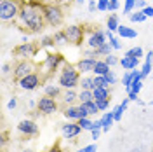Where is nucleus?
Instances as JSON below:
<instances>
[{
  "label": "nucleus",
  "mask_w": 153,
  "mask_h": 152,
  "mask_svg": "<svg viewBox=\"0 0 153 152\" xmlns=\"http://www.w3.org/2000/svg\"><path fill=\"white\" fill-rule=\"evenodd\" d=\"M44 4H40L38 0H26L23 2L21 11L18 16V25L21 28H26L33 33H40L42 30L45 28V19H44Z\"/></svg>",
  "instance_id": "nucleus-1"
},
{
  "label": "nucleus",
  "mask_w": 153,
  "mask_h": 152,
  "mask_svg": "<svg viewBox=\"0 0 153 152\" xmlns=\"http://www.w3.org/2000/svg\"><path fill=\"white\" fill-rule=\"evenodd\" d=\"M80 75L82 74L78 72L76 65L65 63L63 68L59 70V74H57V84L63 89H75L76 86H80V79H82Z\"/></svg>",
  "instance_id": "nucleus-2"
},
{
  "label": "nucleus",
  "mask_w": 153,
  "mask_h": 152,
  "mask_svg": "<svg viewBox=\"0 0 153 152\" xmlns=\"http://www.w3.org/2000/svg\"><path fill=\"white\" fill-rule=\"evenodd\" d=\"M65 63H66V59H65V56H63L61 53H56V51H54V53H47L45 58H44V61H42V70H40V74L44 75V79L54 75L56 72H59V70L63 68Z\"/></svg>",
  "instance_id": "nucleus-3"
},
{
  "label": "nucleus",
  "mask_w": 153,
  "mask_h": 152,
  "mask_svg": "<svg viewBox=\"0 0 153 152\" xmlns=\"http://www.w3.org/2000/svg\"><path fill=\"white\" fill-rule=\"evenodd\" d=\"M44 19H45V25L47 26H52V28H57L63 25L65 21V9L61 4H49V5H44Z\"/></svg>",
  "instance_id": "nucleus-4"
},
{
  "label": "nucleus",
  "mask_w": 153,
  "mask_h": 152,
  "mask_svg": "<svg viewBox=\"0 0 153 152\" xmlns=\"http://www.w3.org/2000/svg\"><path fill=\"white\" fill-rule=\"evenodd\" d=\"M23 2L19 0H0V19L4 23H9V21H16L19 16V11H21Z\"/></svg>",
  "instance_id": "nucleus-5"
},
{
  "label": "nucleus",
  "mask_w": 153,
  "mask_h": 152,
  "mask_svg": "<svg viewBox=\"0 0 153 152\" xmlns=\"http://www.w3.org/2000/svg\"><path fill=\"white\" fill-rule=\"evenodd\" d=\"M65 30L66 33V38H68V44L71 46H82L84 40H85V28L80 26V25H68Z\"/></svg>",
  "instance_id": "nucleus-6"
},
{
  "label": "nucleus",
  "mask_w": 153,
  "mask_h": 152,
  "mask_svg": "<svg viewBox=\"0 0 153 152\" xmlns=\"http://www.w3.org/2000/svg\"><path fill=\"white\" fill-rule=\"evenodd\" d=\"M37 68H38V65L33 63L31 59H19L18 63L12 67V75H14L16 81H19L23 77L30 75L31 72H37Z\"/></svg>",
  "instance_id": "nucleus-7"
},
{
  "label": "nucleus",
  "mask_w": 153,
  "mask_h": 152,
  "mask_svg": "<svg viewBox=\"0 0 153 152\" xmlns=\"http://www.w3.org/2000/svg\"><path fill=\"white\" fill-rule=\"evenodd\" d=\"M42 81H44V75H42L40 72H31L30 75L19 79L18 81V87L19 89H23V91H35L38 86L42 84Z\"/></svg>",
  "instance_id": "nucleus-8"
},
{
  "label": "nucleus",
  "mask_w": 153,
  "mask_h": 152,
  "mask_svg": "<svg viewBox=\"0 0 153 152\" xmlns=\"http://www.w3.org/2000/svg\"><path fill=\"white\" fill-rule=\"evenodd\" d=\"M38 44H33V42H21L19 46L14 47V56L18 59H33V56L37 54L38 51Z\"/></svg>",
  "instance_id": "nucleus-9"
},
{
  "label": "nucleus",
  "mask_w": 153,
  "mask_h": 152,
  "mask_svg": "<svg viewBox=\"0 0 153 152\" xmlns=\"http://www.w3.org/2000/svg\"><path fill=\"white\" fill-rule=\"evenodd\" d=\"M37 108L38 112L42 115H51V114H56L59 105H57V100L56 98H51V96H42L37 100Z\"/></svg>",
  "instance_id": "nucleus-10"
},
{
  "label": "nucleus",
  "mask_w": 153,
  "mask_h": 152,
  "mask_svg": "<svg viewBox=\"0 0 153 152\" xmlns=\"http://www.w3.org/2000/svg\"><path fill=\"white\" fill-rule=\"evenodd\" d=\"M105 42H106V33L99 28L91 30V32H89V37L85 38L87 47H91V49H97L99 46H103Z\"/></svg>",
  "instance_id": "nucleus-11"
},
{
  "label": "nucleus",
  "mask_w": 153,
  "mask_h": 152,
  "mask_svg": "<svg viewBox=\"0 0 153 152\" xmlns=\"http://www.w3.org/2000/svg\"><path fill=\"white\" fill-rule=\"evenodd\" d=\"M80 131H82V128H80L78 121H68L66 124L61 126V133H63V136H65L66 140L76 138V136L80 135Z\"/></svg>",
  "instance_id": "nucleus-12"
},
{
  "label": "nucleus",
  "mask_w": 153,
  "mask_h": 152,
  "mask_svg": "<svg viewBox=\"0 0 153 152\" xmlns=\"http://www.w3.org/2000/svg\"><path fill=\"white\" fill-rule=\"evenodd\" d=\"M18 131L23 136H35L38 133V126L35 121H31V119H23L21 123L18 124Z\"/></svg>",
  "instance_id": "nucleus-13"
},
{
  "label": "nucleus",
  "mask_w": 153,
  "mask_h": 152,
  "mask_svg": "<svg viewBox=\"0 0 153 152\" xmlns=\"http://www.w3.org/2000/svg\"><path fill=\"white\" fill-rule=\"evenodd\" d=\"M96 61H97V58H85V56H82L80 59H78V63H76V68H78V72H80V74H91V72L94 70Z\"/></svg>",
  "instance_id": "nucleus-14"
},
{
  "label": "nucleus",
  "mask_w": 153,
  "mask_h": 152,
  "mask_svg": "<svg viewBox=\"0 0 153 152\" xmlns=\"http://www.w3.org/2000/svg\"><path fill=\"white\" fill-rule=\"evenodd\" d=\"M63 114H65V117H66L68 121H78V119H82L78 105H66L65 110H63Z\"/></svg>",
  "instance_id": "nucleus-15"
},
{
  "label": "nucleus",
  "mask_w": 153,
  "mask_h": 152,
  "mask_svg": "<svg viewBox=\"0 0 153 152\" xmlns=\"http://www.w3.org/2000/svg\"><path fill=\"white\" fill-rule=\"evenodd\" d=\"M63 87L59 84H45L44 86V95L45 96H51V98H61L63 96V91H61Z\"/></svg>",
  "instance_id": "nucleus-16"
},
{
  "label": "nucleus",
  "mask_w": 153,
  "mask_h": 152,
  "mask_svg": "<svg viewBox=\"0 0 153 152\" xmlns=\"http://www.w3.org/2000/svg\"><path fill=\"white\" fill-rule=\"evenodd\" d=\"M108 72H111V67H110V65L105 61V58H103V59H99V58H97V61H96V65H94L92 74H94V75H106Z\"/></svg>",
  "instance_id": "nucleus-17"
},
{
  "label": "nucleus",
  "mask_w": 153,
  "mask_h": 152,
  "mask_svg": "<svg viewBox=\"0 0 153 152\" xmlns=\"http://www.w3.org/2000/svg\"><path fill=\"white\" fill-rule=\"evenodd\" d=\"M139 65V59L134 56H122L120 58V67L124 68V70H134V68H137Z\"/></svg>",
  "instance_id": "nucleus-18"
},
{
  "label": "nucleus",
  "mask_w": 153,
  "mask_h": 152,
  "mask_svg": "<svg viewBox=\"0 0 153 152\" xmlns=\"http://www.w3.org/2000/svg\"><path fill=\"white\" fill-rule=\"evenodd\" d=\"M117 35L120 38H136L137 37V32L131 26H127V25H120L118 30H117Z\"/></svg>",
  "instance_id": "nucleus-19"
},
{
  "label": "nucleus",
  "mask_w": 153,
  "mask_h": 152,
  "mask_svg": "<svg viewBox=\"0 0 153 152\" xmlns=\"http://www.w3.org/2000/svg\"><path fill=\"white\" fill-rule=\"evenodd\" d=\"M61 100H63L65 105H75V102H78V93L75 89H65Z\"/></svg>",
  "instance_id": "nucleus-20"
},
{
  "label": "nucleus",
  "mask_w": 153,
  "mask_h": 152,
  "mask_svg": "<svg viewBox=\"0 0 153 152\" xmlns=\"http://www.w3.org/2000/svg\"><path fill=\"white\" fill-rule=\"evenodd\" d=\"M152 61H153V51H148V53L144 54V63H143V67H141L143 77H148L152 74Z\"/></svg>",
  "instance_id": "nucleus-21"
},
{
  "label": "nucleus",
  "mask_w": 153,
  "mask_h": 152,
  "mask_svg": "<svg viewBox=\"0 0 153 152\" xmlns=\"http://www.w3.org/2000/svg\"><path fill=\"white\" fill-rule=\"evenodd\" d=\"M92 95H94V102L110 100V87H94L92 89Z\"/></svg>",
  "instance_id": "nucleus-22"
},
{
  "label": "nucleus",
  "mask_w": 153,
  "mask_h": 152,
  "mask_svg": "<svg viewBox=\"0 0 153 152\" xmlns=\"http://www.w3.org/2000/svg\"><path fill=\"white\" fill-rule=\"evenodd\" d=\"M101 123H103V131H110V128H111V126H113V123H115L113 110L105 112V114H103V117H101Z\"/></svg>",
  "instance_id": "nucleus-23"
},
{
  "label": "nucleus",
  "mask_w": 153,
  "mask_h": 152,
  "mask_svg": "<svg viewBox=\"0 0 153 152\" xmlns=\"http://www.w3.org/2000/svg\"><path fill=\"white\" fill-rule=\"evenodd\" d=\"M106 38H108V42H110V46L113 47V51H118V49H122V44H120V37H115V32H110V30H106Z\"/></svg>",
  "instance_id": "nucleus-24"
},
{
  "label": "nucleus",
  "mask_w": 153,
  "mask_h": 152,
  "mask_svg": "<svg viewBox=\"0 0 153 152\" xmlns=\"http://www.w3.org/2000/svg\"><path fill=\"white\" fill-rule=\"evenodd\" d=\"M38 46H40V49H54L56 47L54 37H52V35H44V37H40Z\"/></svg>",
  "instance_id": "nucleus-25"
},
{
  "label": "nucleus",
  "mask_w": 153,
  "mask_h": 152,
  "mask_svg": "<svg viewBox=\"0 0 153 152\" xmlns=\"http://www.w3.org/2000/svg\"><path fill=\"white\" fill-rule=\"evenodd\" d=\"M52 37H54V42H56V46H66L68 44V38H66V33H65V30H56L54 33H52Z\"/></svg>",
  "instance_id": "nucleus-26"
},
{
  "label": "nucleus",
  "mask_w": 153,
  "mask_h": 152,
  "mask_svg": "<svg viewBox=\"0 0 153 152\" xmlns=\"http://www.w3.org/2000/svg\"><path fill=\"white\" fill-rule=\"evenodd\" d=\"M118 16L117 14H110L108 16V19H106V28L110 30V32H115L117 33V30H118Z\"/></svg>",
  "instance_id": "nucleus-27"
},
{
  "label": "nucleus",
  "mask_w": 153,
  "mask_h": 152,
  "mask_svg": "<svg viewBox=\"0 0 153 152\" xmlns=\"http://www.w3.org/2000/svg\"><path fill=\"white\" fill-rule=\"evenodd\" d=\"M94 95H92V89H80L78 93V103H87V102H92Z\"/></svg>",
  "instance_id": "nucleus-28"
},
{
  "label": "nucleus",
  "mask_w": 153,
  "mask_h": 152,
  "mask_svg": "<svg viewBox=\"0 0 153 152\" xmlns=\"http://www.w3.org/2000/svg\"><path fill=\"white\" fill-rule=\"evenodd\" d=\"M80 89H94V75H84L80 79Z\"/></svg>",
  "instance_id": "nucleus-29"
},
{
  "label": "nucleus",
  "mask_w": 153,
  "mask_h": 152,
  "mask_svg": "<svg viewBox=\"0 0 153 152\" xmlns=\"http://www.w3.org/2000/svg\"><path fill=\"white\" fill-rule=\"evenodd\" d=\"M111 51H113V47L110 46V42H105L103 46H99V47L96 49V54L97 56H108V54H111Z\"/></svg>",
  "instance_id": "nucleus-30"
},
{
  "label": "nucleus",
  "mask_w": 153,
  "mask_h": 152,
  "mask_svg": "<svg viewBox=\"0 0 153 152\" xmlns=\"http://www.w3.org/2000/svg\"><path fill=\"white\" fill-rule=\"evenodd\" d=\"M129 19H131L132 23H143L144 19H146V14H144L143 11H132V12L129 14Z\"/></svg>",
  "instance_id": "nucleus-31"
},
{
  "label": "nucleus",
  "mask_w": 153,
  "mask_h": 152,
  "mask_svg": "<svg viewBox=\"0 0 153 152\" xmlns=\"http://www.w3.org/2000/svg\"><path fill=\"white\" fill-rule=\"evenodd\" d=\"M78 124H80L82 129H87V131H92V129H94V121H92L91 117H82V119H78Z\"/></svg>",
  "instance_id": "nucleus-32"
},
{
  "label": "nucleus",
  "mask_w": 153,
  "mask_h": 152,
  "mask_svg": "<svg viewBox=\"0 0 153 152\" xmlns=\"http://www.w3.org/2000/svg\"><path fill=\"white\" fill-rule=\"evenodd\" d=\"M110 82L106 75H94V87H110Z\"/></svg>",
  "instance_id": "nucleus-33"
},
{
  "label": "nucleus",
  "mask_w": 153,
  "mask_h": 152,
  "mask_svg": "<svg viewBox=\"0 0 153 152\" xmlns=\"http://www.w3.org/2000/svg\"><path fill=\"white\" fill-rule=\"evenodd\" d=\"M125 56H134V58H137V59H141V58L144 56V51H143V47H132V49H129V51H125L124 53Z\"/></svg>",
  "instance_id": "nucleus-34"
},
{
  "label": "nucleus",
  "mask_w": 153,
  "mask_h": 152,
  "mask_svg": "<svg viewBox=\"0 0 153 152\" xmlns=\"http://www.w3.org/2000/svg\"><path fill=\"white\" fill-rule=\"evenodd\" d=\"M82 105L85 107V110H87V114H89V115H96L97 112H99L97 103H96L94 100H92V102H87V103H82Z\"/></svg>",
  "instance_id": "nucleus-35"
},
{
  "label": "nucleus",
  "mask_w": 153,
  "mask_h": 152,
  "mask_svg": "<svg viewBox=\"0 0 153 152\" xmlns=\"http://www.w3.org/2000/svg\"><path fill=\"white\" fill-rule=\"evenodd\" d=\"M136 11V0H124V14H131Z\"/></svg>",
  "instance_id": "nucleus-36"
},
{
  "label": "nucleus",
  "mask_w": 153,
  "mask_h": 152,
  "mask_svg": "<svg viewBox=\"0 0 153 152\" xmlns=\"http://www.w3.org/2000/svg\"><path fill=\"white\" fill-rule=\"evenodd\" d=\"M124 112H125V108L122 107V105H117L113 108V117H115V123H118L120 119H122V115H124Z\"/></svg>",
  "instance_id": "nucleus-37"
},
{
  "label": "nucleus",
  "mask_w": 153,
  "mask_h": 152,
  "mask_svg": "<svg viewBox=\"0 0 153 152\" xmlns=\"http://www.w3.org/2000/svg\"><path fill=\"white\" fill-rule=\"evenodd\" d=\"M105 61L110 65V67H115V65H120V59L117 56H113V54H108V56H105Z\"/></svg>",
  "instance_id": "nucleus-38"
},
{
  "label": "nucleus",
  "mask_w": 153,
  "mask_h": 152,
  "mask_svg": "<svg viewBox=\"0 0 153 152\" xmlns=\"http://www.w3.org/2000/svg\"><path fill=\"white\" fill-rule=\"evenodd\" d=\"M120 9V0H110L108 4V12H117Z\"/></svg>",
  "instance_id": "nucleus-39"
},
{
  "label": "nucleus",
  "mask_w": 153,
  "mask_h": 152,
  "mask_svg": "<svg viewBox=\"0 0 153 152\" xmlns=\"http://www.w3.org/2000/svg\"><path fill=\"white\" fill-rule=\"evenodd\" d=\"M108 4H110V0H97V11L106 12L108 11Z\"/></svg>",
  "instance_id": "nucleus-40"
},
{
  "label": "nucleus",
  "mask_w": 153,
  "mask_h": 152,
  "mask_svg": "<svg viewBox=\"0 0 153 152\" xmlns=\"http://www.w3.org/2000/svg\"><path fill=\"white\" fill-rule=\"evenodd\" d=\"M96 103H97V108H99V112H105V110H108L110 100H101V102H96Z\"/></svg>",
  "instance_id": "nucleus-41"
},
{
  "label": "nucleus",
  "mask_w": 153,
  "mask_h": 152,
  "mask_svg": "<svg viewBox=\"0 0 153 152\" xmlns=\"http://www.w3.org/2000/svg\"><path fill=\"white\" fill-rule=\"evenodd\" d=\"M106 79H108V82H110V84H117V75H115L113 70L106 74Z\"/></svg>",
  "instance_id": "nucleus-42"
},
{
  "label": "nucleus",
  "mask_w": 153,
  "mask_h": 152,
  "mask_svg": "<svg viewBox=\"0 0 153 152\" xmlns=\"http://www.w3.org/2000/svg\"><path fill=\"white\" fill-rule=\"evenodd\" d=\"M148 4H146V0H136V11H143Z\"/></svg>",
  "instance_id": "nucleus-43"
},
{
  "label": "nucleus",
  "mask_w": 153,
  "mask_h": 152,
  "mask_svg": "<svg viewBox=\"0 0 153 152\" xmlns=\"http://www.w3.org/2000/svg\"><path fill=\"white\" fill-rule=\"evenodd\" d=\"M96 150H97V147L92 143V145H87V147H84V149H80V150H76V152H96Z\"/></svg>",
  "instance_id": "nucleus-44"
},
{
  "label": "nucleus",
  "mask_w": 153,
  "mask_h": 152,
  "mask_svg": "<svg viewBox=\"0 0 153 152\" xmlns=\"http://www.w3.org/2000/svg\"><path fill=\"white\" fill-rule=\"evenodd\" d=\"M16 107H18V100H16V98H10L9 103H7V108H9V110H14Z\"/></svg>",
  "instance_id": "nucleus-45"
},
{
  "label": "nucleus",
  "mask_w": 153,
  "mask_h": 152,
  "mask_svg": "<svg viewBox=\"0 0 153 152\" xmlns=\"http://www.w3.org/2000/svg\"><path fill=\"white\" fill-rule=\"evenodd\" d=\"M143 12L146 14V18H153V7L152 5H146V7L143 9Z\"/></svg>",
  "instance_id": "nucleus-46"
},
{
  "label": "nucleus",
  "mask_w": 153,
  "mask_h": 152,
  "mask_svg": "<svg viewBox=\"0 0 153 152\" xmlns=\"http://www.w3.org/2000/svg\"><path fill=\"white\" fill-rule=\"evenodd\" d=\"M96 9H97V2H96V0H89V11L94 12Z\"/></svg>",
  "instance_id": "nucleus-47"
},
{
  "label": "nucleus",
  "mask_w": 153,
  "mask_h": 152,
  "mask_svg": "<svg viewBox=\"0 0 153 152\" xmlns=\"http://www.w3.org/2000/svg\"><path fill=\"white\" fill-rule=\"evenodd\" d=\"M127 96H129V100H132V102H137V100H139V98H137V93H134V91H129Z\"/></svg>",
  "instance_id": "nucleus-48"
},
{
  "label": "nucleus",
  "mask_w": 153,
  "mask_h": 152,
  "mask_svg": "<svg viewBox=\"0 0 153 152\" xmlns=\"http://www.w3.org/2000/svg\"><path fill=\"white\" fill-rule=\"evenodd\" d=\"M101 131H103V129H92V131H91L92 140H97V138H99V135H101Z\"/></svg>",
  "instance_id": "nucleus-49"
},
{
  "label": "nucleus",
  "mask_w": 153,
  "mask_h": 152,
  "mask_svg": "<svg viewBox=\"0 0 153 152\" xmlns=\"http://www.w3.org/2000/svg\"><path fill=\"white\" fill-rule=\"evenodd\" d=\"M9 72H10V65L9 63H4V65H2V74L5 75V74H9Z\"/></svg>",
  "instance_id": "nucleus-50"
},
{
  "label": "nucleus",
  "mask_w": 153,
  "mask_h": 152,
  "mask_svg": "<svg viewBox=\"0 0 153 152\" xmlns=\"http://www.w3.org/2000/svg\"><path fill=\"white\" fill-rule=\"evenodd\" d=\"M40 4H44V5H49V4H59L61 0H38Z\"/></svg>",
  "instance_id": "nucleus-51"
},
{
  "label": "nucleus",
  "mask_w": 153,
  "mask_h": 152,
  "mask_svg": "<svg viewBox=\"0 0 153 152\" xmlns=\"http://www.w3.org/2000/svg\"><path fill=\"white\" fill-rule=\"evenodd\" d=\"M47 152H63V149H61V147H59V145H52V147H51V149H49Z\"/></svg>",
  "instance_id": "nucleus-52"
},
{
  "label": "nucleus",
  "mask_w": 153,
  "mask_h": 152,
  "mask_svg": "<svg viewBox=\"0 0 153 152\" xmlns=\"http://www.w3.org/2000/svg\"><path fill=\"white\" fill-rule=\"evenodd\" d=\"M129 102H131V100H129V96H127V98H124V100H122V103H120L125 110H127V105H129Z\"/></svg>",
  "instance_id": "nucleus-53"
},
{
  "label": "nucleus",
  "mask_w": 153,
  "mask_h": 152,
  "mask_svg": "<svg viewBox=\"0 0 153 152\" xmlns=\"http://www.w3.org/2000/svg\"><path fill=\"white\" fill-rule=\"evenodd\" d=\"M84 2H85V0H75V4H76V5H82Z\"/></svg>",
  "instance_id": "nucleus-54"
},
{
  "label": "nucleus",
  "mask_w": 153,
  "mask_h": 152,
  "mask_svg": "<svg viewBox=\"0 0 153 152\" xmlns=\"http://www.w3.org/2000/svg\"><path fill=\"white\" fill-rule=\"evenodd\" d=\"M23 152H33V150H30V149H25V150H23Z\"/></svg>",
  "instance_id": "nucleus-55"
},
{
  "label": "nucleus",
  "mask_w": 153,
  "mask_h": 152,
  "mask_svg": "<svg viewBox=\"0 0 153 152\" xmlns=\"http://www.w3.org/2000/svg\"><path fill=\"white\" fill-rule=\"evenodd\" d=\"M150 105H153V100H152V102H150Z\"/></svg>",
  "instance_id": "nucleus-56"
}]
</instances>
